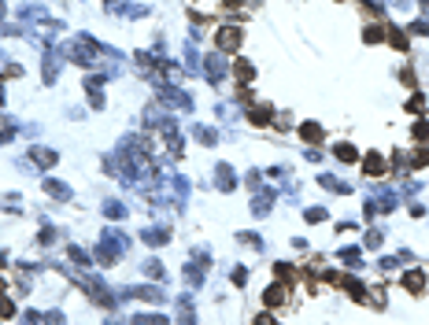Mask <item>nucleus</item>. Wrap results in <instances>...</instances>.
<instances>
[{
  "label": "nucleus",
  "instance_id": "obj_1",
  "mask_svg": "<svg viewBox=\"0 0 429 325\" xmlns=\"http://www.w3.org/2000/svg\"><path fill=\"white\" fill-rule=\"evenodd\" d=\"M219 44H222L226 52H233L237 44H241V30H222V34H219Z\"/></svg>",
  "mask_w": 429,
  "mask_h": 325
},
{
  "label": "nucleus",
  "instance_id": "obj_2",
  "mask_svg": "<svg viewBox=\"0 0 429 325\" xmlns=\"http://www.w3.org/2000/svg\"><path fill=\"white\" fill-rule=\"evenodd\" d=\"M267 307H278V303H285V288H267Z\"/></svg>",
  "mask_w": 429,
  "mask_h": 325
},
{
  "label": "nucleus",
  "instance_id": "obj_3",
  "mask_svg": "<svg viewBox=\"0 0 429 325\" xmlns=\"http://www.w3.org/2000/svg\"><path fill=\"white\" fill-rule=\"evenodd\" d=\"M404 281H407V288H411V292H422V288H426V274H407Z\"/></svg>",
  "mask_w": 429,
  "mask_h": 325
},
{
  "label": "nucleus",
  "instance_id": "obj_4",
  "mask_svg": "<svg viewBox=\"0 0 429 325\" xmlns=\"http://www.w3.org/2000/svg\"><path fill=\"white\" fill-rule=\"evenodd\" d=\"M381 170H385L381 155H366V174H381Z\"/></svg>",
  "mask_w": 429,
  "mask_h": 325
},
{
  "label": "nucleus",
  "instance_id": "obj_5",
  "mask_svg": "<svg viewBox=\"0 0 429 325\" xmlns=\"http://www.w3.org/2000/svg\"><path fill=\"white\" fill-rule=\"evenodd\" d=\"M237 78H241V82H252V63H237Z\"/></svg>",
  "mask_w": 429,
  "mask_h": 325
},
{
  "label": "nucleus",
  "instance_id": "obj_6",
  "mask_svg": "<svg viewBox=\"0 0 429 325\" xmlns=\"http://www.w3.org/2000/svg\"><path fill=\"white\" fill-rule=\"evenodd\" d=\"M11 314H15V303H11V300H0V318H11Z\"/></svg>",
  "mask_w": 429,
  "mask_h": 325
},
{
  "label": "nucleus",
  "instance_id": "obj_7",
  "mask_svg": "<svg viewBox=\"0 0 429 325\" xmlns=\"http://www.w3.org/2000/svg\"><path fill=\"white\" fill-rule=\"evenodd\" d=\"M255 325H274V318H270V314H263V318H259Z\"/></svg>",
  "mask_w": 429,
  "mask_h": 325
}]
</instances>
